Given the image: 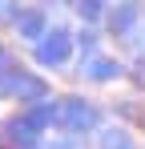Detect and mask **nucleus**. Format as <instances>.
<instances>
[{
    "mask_svg": "<svg viewBox=\"0 0 145 149\" xmlns=\"http://www.w3.org/2000/svg\"><path fill=\"white\" fill-rule=\"evenodd\" d=\"M97 105L93 101H81V97H69V101H61L56 105V125L65 129V133H89L97 125Z\"/></svg>",
    "mask_w": 145,
    "mask_h": 149,
    "instance_id": "obj_1",
    "label": "nucleus"
},
{
    "mask_svg": "<svg viewBox=\"0 0 145 149\" xmlns=\"http://www.w3.org/2000/svg\"><path fill=\"white\" fill-rule=\"evenodd\" d=\"M65 52H69L65 36H45V45L36 49V61H40V65H61V61H65Z\"/></svg>",
    "mask_w": 145,
    "mask_h": 149,
    "instance_id": "obj_2",
    "label": "nucleus"
},
{
    "mask_svg": "<svg viewBox=\"0 0 145 149\" xmlns=\"http://www.w3.org/2000/svg\"><path fill=\"white\" fill-rule=\"evenodd\" d=\"M85 77H89V81H113V77H121V69L109 65V61H93V65L85 69Z\"/></svg>",
    "mask_w": 145,
    "mask_h": 149,
    "instance_id": "obj_3",
    "label": "nucleus"
},
{
    "mask_svg": "<svg viewBox=\"0 0 145 149\" xmlns=\"http://www.w3.org/2000/svg\"><path fill=\"white\" fill-rule=\"evenodd\" d=\"M101 149H137V145H133L121 129H109V133H105V141H101Z\"/></svg>",
    "mask_w": 145,
    "mask_h": 149,
    "instance_id": "obj_4",
    "label": "nucleus"
}]
</instances>
